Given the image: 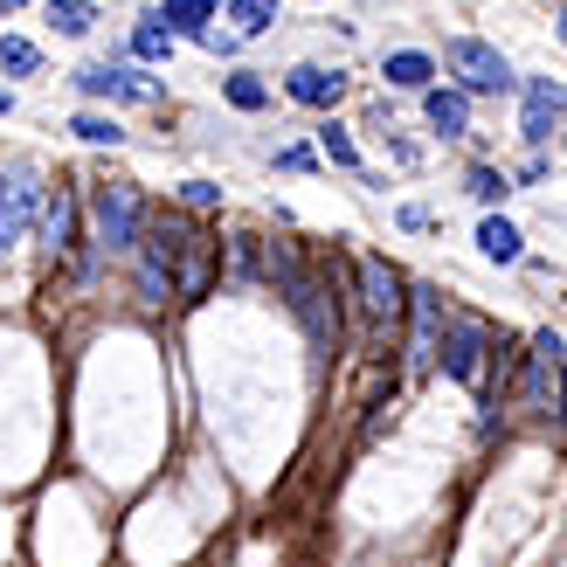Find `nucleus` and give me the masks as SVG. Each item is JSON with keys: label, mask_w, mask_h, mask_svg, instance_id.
<instances>
[{"label": "nucleus", "mask_w": 567, "mask_h": 567, "mask_svg": "<svg viewBox=\"0 0 567 567\" xmlns=\"http://www.w3.org/2000/svg\"><path fill=\"white\" fill-rule=\"evenodd\" d=\"M138 229H146V208H138V187L132 181H97L91 187V236L104 257H125V249L138 243Z\"/></svg>", "instance_id": "obj_1"}, {"label": "nucleus", "mask_w": 567, "mask_h": 567, "mask_svg": "<svg viewBox=\"0 0 567 567\" xmlns=\"http://www.w3.org/2000/svg\"><path fill=\"white\" fill-rule=\"evenodd\" d=\"M443 63H450V76H457L464 97H498V91H513V63H505L492 42H477V35H450V42H443Z\"/></svg>", "instance_id": "obj_2"}, {"label": "nucleus", "mask_w": 567, "mask_h": 567, "mask_svg": "<svg viewBox=\"0 0 567 567\" xmlns=\"http://www.w3.org/2000/svg\"><path fill=\"white\" fill-rule=\"evenodd\" d=\"M402 277H394L388 257H360V311H367V326H374V339L394 332V319H402Z\"/></svg>", "instance_id": "obj_3"}, {"label": "nucleus", "mask_w": 567, "mask_h": 567, "mask_svg": "<svg viewBox=\"0 0 567 567\" xmlns=\"http://www.w3.org/2000/svg\"><path fill=\"white\" fill-rule=\"evenodd\" d=\"M35 208H42V187H35V166L28 159H14L8 166V181H0V257L28 236V221H35Z\"/></svg>", "instance_id": "obj_4"}, {"label": "nucleus", "mask_w": 567, "mask_h": 567, "mask_svg": "<svg viewBox=\"0 0 567 567\" xmlns=\"http://www.w3.org/2000/svg\"><path fill=\"white\" fill-rule=\"evenodd\" d=\"M485 347L492 339L477 319H443V332H436V360L450 381H485Z\"/></svg>", "instance_id": "obj_5"}, {"label": "nucleus", "mask_w": 567, "mask_h": 567, "mask_svg": "<svg viewBox=\"0 0 567 567\" xmlns=\"http://www.w3.org/2000/svg\"><path fill=\"white\" fill-rule=\"evenodd\" d=\"M208 277H215V243L181 221V236H174V270H166V284H174L181 305H194V298H208Z\"/></svg>", "instance_id": "obj_6"}, {"label": "nucleus", "mask_w": 567, "mask_h": 567, "mask_svg": "<svg viewBox=\"0 0 567 567\" xmlns=\"http://www.w3.org/2000/svg\"><path fill=\"white\" fill-rule=\"evenodd\" d=\"M526 409L533 415H554L560 409V332L554 326L533 332V353H526Z\"/></svg>", "instance_id": "obj_7"}, {"label": "nucleus", "mask_w": 567, "mask_h": 567, "mask_svg": "<svg viewBox=\"0 0 567 567\" xmlns=\"http://www.w3.org/2000/svg\"><path fill=\"white\" fill-rule=\"evenodd\" d=\"M76 91L111 97V104H153V97H159V83H153V76H138V70H125V63H83V70H76Z\"/></svg>", "instance_id": "obj_8"}, {"label": "nucleus", "mask_w": 567, "mask_h": 567, "mask_svg": "<svg viewBox=\"0 0 567 567\" xmlns=\"http://www.w3.org/2000/svg\"><path fill=\"white\" fill-rule=\"evenodd\" d=\"M70 249H76V187L55 181V187L42 194V257L63 264Z\"/></svg>", "instance_id": "obj_9"}, {"label": "nucleus", "mask_w": 567, "mask_h": 567, "mask_svg": "<svg viewBox=\"0 0 567 567\" xmlns=\"http://www.w3.org/2000/svg\"><path fill=\"white\" fill-rule=\"evenodd\" d=\"M560 132V76H533L526 83V118H519V138L526 146H547Z\"/></svg>", "instance_id": "obj_10"}, {"label": "nucleus", "mask_w": 567, "mask_h": 567, "mask_svg": "<svg viewBox=\"0 0 567 567\" xmlns=\"http://www.w3.org/2000/svg\"><path fill=\"white\" fill-rule=\"evenodd\" d=\"M415 339H409V374H422V367H436V332H443V298L430 291V284H415Z\"/></svg>", "instance_id": "obj_11"}, {"label": "nucleus", "mask_w": 567, "mask_h": 567, "mask_svg": "<svg viewBox=\"0 0 567 567\" xmlns=\"http://www.w3.org/2000/svg\"><path fill=\"white\" fill-rule=\"evenodd\" d=\"M284 91H291L298 104H311V111H332L339 97H347V76L326 70V63H298L291 76H284Z\"/></svg>", "instance_id": "obj_12"}, {"label": "nucleus", "mask_w": 567, "mask_h": 567, "mask_svg": "<svg viewBox=\"0 0 567 567\" xmlns=\"http://www.w3.org/2000/svg\"><path fill=\"white\" fill-rule=\"evenodd\" d=\"M422 118L436 138H464L471 132V97L464 91H422Z\"/></svg>", "instance_id": "obj_13"}, {"label": "nucleus", "mask_w": 567, "mask_h": 567, "mask_svg": "<svg viewBox=\"0 0 567 567\" xmlns=\"http://www.w3.org/2000/svg\"><path fill=\"white\" fill-rule=\"evenodd\" d=\"M381 76H388V91H430V76H436V63L422 49H394L388 63H381Z\"/></svg>", "instance_id": "obj_14"}, {"label": "nucleus", "mask_w": 567, "mask_h": 567, "mask_svg": "<svg viewBox=\"0 0 567 567\" xmlns=\"http://www.w3.org/2000/svg\"><path fill=\"white\" fill-rule=\"evenodd\" d=\"M477 249H485L492 264H519V257H526V236H519L505 215H485V221H477Z\"/></svg>", "instance_id": "obj_15"}, {"label": "nucleus", "mask_w": 567, "mask_h": 567, "mask_svg": "<svg viewBox=\"0 0 567 567\" xmlns=\"http://www.w3.org/2000/svg\"><path fill=\"white\" fill-rule=\"evenodd\" d=\"M153 21H166V35H202V28H208V0H166Z\"/></svg>", "instance_id": "obj_16"}, {"label": "nucleus", "mask_w": 567, "mask_h": 567, "mask_svg": "<svg viewBox=\"0 0 567 567\" xmlns=\"http://www.w3.org/2000/svg\"><path fill=\"white\" fill-rule=\"evenodd\" d=\"M70 132L83 138V146H125V125H118V118H104V111H76Z\"/></svg>", "instance_id": "obj_17"}, {"label": "nucleus", "mask_w": 567, "mask_h": 567, "mask_svg": "<svg viewBox=\"0 0 567 567\" xmlns=\"http://www.w3.org/2000/svg\"><path fill=\"white\" fill-rule=\"evenodd\" d=\"M284 14V0H229V21H236V35H264V28Z\"/></svg>", "instance_id": "obj_18"}, {"label": "nucleus", "mask_w": 567, "mask_h": 567, "mask_svg": "<svg viewBox=\"0 0 567 567\" xmlns=\"http://www.w3.org/2000/svg\"><path fill=\"white\" fill-rule=\"evenodd\" d=\"M49 21H55V35H91L97 8H91V0H49Z\"/></svg>", "instance_id": "obj_19"}, {"label": "nucleus", "mask_w": 567, "mask_h": 567, "mask_svg": "<svg viewBox=\"0 0 567 567\" xmlns=\"http://www.w3.org/2000/svg\"><path fill=\"white\" fill-rule=\"evenodd\" d=\"M319 159H332V166H347V174H360V146L347 138V125H319Z\"/></svg>", "instance_id": "obj_20"}, {"label": "nucleus", "mask_w": 567, "mask_h": 567, "mask_svg": "<svg viewBox=\"0 0 567 567\" xmlns=\"http://www.w3.org/2000/svg\"><path fill=\"white\" fill-rule=\"evenodd\" d=\"M464 187H471V202H485V208H498L505 194H513V181H505L498 166H471V181H464Z\"/></svg>", "instance_id": "obj_21"}, {"label": "nucleus", "mask_w": 567, "mask_h": 567, "mask_svg": "<svg viewBox=\"0 0 567 567\" xmlns=\"http://www.w3.org/2000/svg\"><path fill=\"white\" fill-rule=\"evenodd\" d=\"M35 63H42V49L28 35H0V70H8V76H28Z\"/></svg>", "instance_id": "obj_22"}, {"label": "nucleus", "mask_w": 567, "mask_h": 567, "mask_svg": "<svg viewBox=\"0 0 567 567\" xmlns=\"http://www.w3.org/2000/svg\"><path fill=\"white\" fill-rule=\"evenodd\" d=\"M221 91H229V104H236V111H264V104H270V83H264V76H249V70H243V76H229Z\"/></svg>", "instance_id": "obj_23"}, {"label": "nucleus", "mask_w": 567, "mask_h": 567, "mask_svg": "<svg viewBox=\"0 0 567 567\" xmlns=\"http://www.w3.org/2000/svg\"><path fill=\"white\" fill-rule=\"evenodd\" d=\"M132 49L146 55V63H166V55H174V35H166L159 21H146V28H132Z\"/></svg>", "instance_id": "obj_24"}, {"label": "nucleus", "mask_w": 567, "mask_h": 567, "mask_svg": "<svg viewBox=\"0 0 567 567\" xmlns=\"http://www.w3.org/2000/svg\"><path fill=\"white\" fill-rule=\"evenodd\" d=\"M229 264H236V277H243V284L257 277V236H229Z\"/></svg>", "instance_id": "obj_25"}, {"label": "nucleus", "mask_w": 567, "mask_h": 567, "mask_svg": "<svg viewBox=\"0 0 567 567\" xmlns=\"http://www.w3.org/2000/svg\"><path fill=\"white\" fill-rule=\"evenodd\" d=\"M181 202H187V208H221V187H215V181H187Z\"/></svg>", "instance_id": "obj_26"}, {"label": "nucleus", "mask_w": 567, "mask_h": 567, "mask_svg": "<svg viewBox=\"0 0 567 567\" xmlns=\"http://www.w3.org/2000/svg\"><path fill=\"white\" fill-rule=\"evenodd\" d=\"M194 42H202V49H215V55H229V49H236V28H202Z\"/></svg>", "instance_id": "obj_27"}, {"label": "nucleus", "mask_w": 567, "mask_h": 567, "mask_svg": "<svg viewBox=\"0 0 567 567\" xmlns=\"http://www.w3.org/2000/svg\"><path fill=\"white\" fill-rule=\"evenodd\" d=\"M311 159H319V153H311V146H284V153H277V166H291V174H305Z\"/></svg>", "instance_id": "obj_28"}, {"label": "nucleus", "mask_w": 567, "mask_h": 567, "mask_svg": "<svg viewBox=\"0 0 567 567\" xmlns=\"http://www.w3.org/2000/svg\"><path fill=\"white\" fill-rule=\"evenodd\" d=\"M8 111H14V91H8V83H0V118H8Z\"/></svg>", "instance_id": "obj_29"}, {"label": "nucleus", "mask_w": 567, "mask_h": 567, "mask_svg": "<svg viewBox=\"0 0 567 567\" xmlns=\"http://www.w3.org/2000/svg\"><path fill=\"white\" fill-rule=\"evenodd\" d=\"M0 8H21V0H0Z\"/></svg>", "instance_id": "obj_30"}]
</instances>
